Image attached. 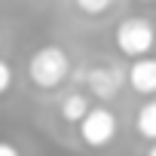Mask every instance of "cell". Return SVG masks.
Returning a JSON list of instances; mask_svg holds the SVG:
<instances>
[{
	"instance_id": "cell-1",
	"label": "cell",
	"mask_w": 156,
	"mask_h": 156,
	"mask_svg": "<svg viewBox=\"0 0 156 156\" xmlns=\"http://www.w3.org/2000/svg\"><path fill=\"white\" fill-rule=\"evenodd\" d=\"M67 70H70V61H67L64 49H58V46H43L28 61L31 83L40 86V89H55L58 83H64Z\"/></svg>"
},
{
	"instance_id": "cell-2",
	"label": "cell",
	"mask_w": 156,
	"mask_h": 156,
	"mask_svg": "<svg viewBox=\"0 0 156 156\" xmlns=\"http://www.w3.org/2000/svg\"><path fill=\"white\" fill-rule=\"evenodd\" d=\"M156 43V31L147 19H126L116 28V46L129 58H144Z\"/></svg>"
},
{
	"instance_id": "cell-3",
	"label": "cell",
	"mask_w": 156,
	"mask_h": 156,
	"mask_svg": "<svg viewBox=\"0 0 156 156\" xmlns=\"http://www.w3.org/2000/svg\"><path fill=\"white\" fill-rule=\"evenodd\" d=\"M113 135H116V116L107 107H92L80 122V138L89 147H104L113 141Z\"/></svg>"
},
{
	"instance_id": "cell-4",
	"label": "cell",
	"mask_w": 156,
	"mask_h": 156,
	"mask_svg": "<svg viewBox=\"0 0 156 156\" xmlns=\"http://www.w3.org/2000/svg\"><path fill=\"white\" fill-rule=\"evenodd\" d=\"M126 76L138 95H156V58H135Z\"/></svg>"
},
{
	"instance_id": "cell-5",
	"label": "cell",
	"mask_w": 156,
	"mask_h": 156,
	"mask_svg": "<svg viewBox=\"0 0 156 156\" xmlns=\"http://www.w3.org/2000/svg\"><path fill=\"white\" fill-rule=\"evenodd\" d=\"M119 83H122L119 70H113V67H107V64L89 70V89H92V95H98V98H113L116 89H119Z\"/></svg>"
},
{
	"instance_id": "cell-6",
	"label": "cell",
	"mask_w": 156,
	"mask_h": 156,
	"mask_svg": "<svg viewBox=\"0 0 156 156\" xmlns=\"http://www.w3.org/2000/svg\"><path fill=\"white\" fill-rule=\"evenodd\" d=\"M89 110H92V107H89L86 95H80V92H73V95H67V98L61 101V116H64L67 122H76V126L86 119Z\"/></svg>"
},
{
	"instance_id": "cell-7",
	"label": "cell",
	"mask_w": 156,
	"mask_h": 156,
	"mask_svg": "<svg viewBox=\"0 0 156 156\" xmlns=\"http://www.w3.org/2000/svg\"><path fill=\"white\" fill-rule=\"evenodd\" d=\"M135 129H138V135H141V138L156 141V98H153V101H147V104L138 110V122H135Z\"/></svg>"
},
{
	"instance_id": "cell-8",
	"label": "cell",
	"mask_w": 156,
	"mask_h": 156,
	"mask_svg": "<svg viewBox=\"0 0 156 156\" xmlns=\"http://www.w3.org/2000/svg\"><path fill=\"white\" fill-rule=\"evenodd\" d=\"M113 0H76V6H80V12L86 16H101L104 9H110Z\"/></svg>"
},
{
	"instance_id": "cell-9",
	"label": "cell",
	"mask_w": 156,
	"mask_h": 156,
	"mask_svg": "<svg viewBox=\"0 0 156 156\" xmlns=\"http://www.w3.org/2000/svg\"><path fill=\"white\" fill-rule=\"evenodd\" d=\"M9 83H12V70H9L6 61H0V95L9 89Z\"/></svg>"
},
{
	"instance_id": "cell-10",
	"label": "cell",
	"mask_w": 156,
	"mask_h": 156,
	"mask_svg": "<svg viewBox=\"0 0 156 156\" xmlns=\"http://www.w3.org/2000/svg\"><path fill=\"white\" fill-rule=\"evenodd\" d=\"M0 156H19V150L12 144H6V141H0Z\"/></svg>"
},
{
	"instance_id": "cell-11",
	"label": "cell",
	"mask_w": 156,
	"mask_h": 156,
	"mask_svg": "<svg viewBox=\"0 0 156 156\" xmlns=\"http://www.w3.org/2000/svg\"><path fill=\"white\" fill-rule=\"evenodd\" d=\"M147 156H156V144H153V147H150V153H147Z\"/></svg>"
},
{
	"instance_id": "cell-12",
	"label": "cell",
	"mask_w": 156,
	"mask_h": 156,
	"mask_svg": "<svg viewBox=\"0 0 156 156\" xmlns=\"http://www.w3.org/2000/svg\"><path fill=\"white\" fill-rule=\"evenodd\" d=\"M144 3H153V0H144Z\"/></svg>"
}]
</instances>
